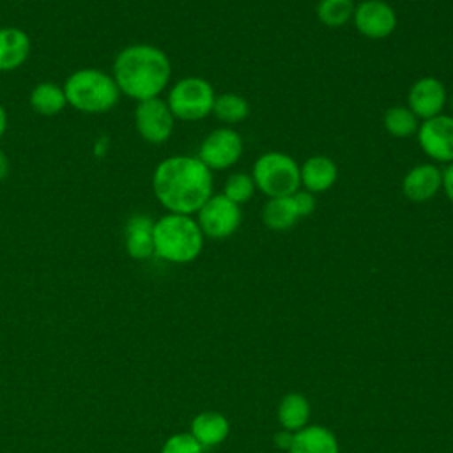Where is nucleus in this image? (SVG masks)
<instances>
[{
	"mask_svg": "<svg viewBox=\"0 0 453 453\" xmlns=\"http://www.w3.org/2000/svg\"><path fill=\"white\" fill-rule=\"evenodd\" d=\"M9 170H11V165H9V157L7 154L0 149V182L7 179L9 175Z\"/></svg>",
	"mask_w": 453,
	"mask_h": 453,
	"instance_id": "30",
	"label": "nucleus"
},
{
	"mask_svg": "<svg viewBox=\"0 0 453 453\" xmlns=\"http://www.w3.org/2000/svg\"><path fill=\"white\" fill-rule=\"evenodd\" d=\"M175 117L166 101L159 97L140 101L134 108V127L149 143H163L173 131Z\"/></svg>",
	"mask_w": 453,
	"mask_h": 453,
	"instance_id": "8",
	"label": "nucleus"
},
{
	"mask_svg": "<svg viewBox=\"0 0 453 453\" xmlns=\"http://www.w3.org/2000/svg\"><path fill=\"white\" fill-rule=\"evenodd\" d=\"M253 182L271 198L288 196L299 191L301 170L290 156L267 152L253 166Z\"/></svg>",
	"mask_w": 453,
	"mask_h": 453,
	"instance_id": "5",
	"label": "nucleus"
},
{
	"mask_svg": "<svg viewBox=\"0 0 453 453\" xmlns=\"http://www.w3.org/2000/svg\"><path fill=\"white\" fill-rule=\"evenodd\" d=\"M62 88L67 106L81 113L110 111L120 97L113 76L96 67H83L71 73Z\"/></svg>",
	"mask_w": 453,
	"mask_h": 453,
	"instance_id": "4",
	"label": "nucleus"
},
{
	"mask_svg": "<svg viewBox=\"0 0 453 453\" xmlns=\"http://www.w3.org/2000/svg\"><path fill=\"white\" fill-rule=\"evenodd\" d=\"M5 129H7V111H5V108L0 104V140H2V136H4V133H5Z\"/></svg>",
	"mask_w": 453,
	"mask_h": 453,
	"instance_id": "31",
	"label": "nucleus"
},
{
	"mask_svg": "<svg viewBox=\"0 0 453 453\" xmlns=\"http://www.w3.org/2000/svg\"><path fill=\"white\" fill-rule=\"evenodd\" d=\"M196 223L203 235L223 239L232 235L241 225V209L225 195H211V198L198 209Z\"/></svg>",
	"mask_w": 453,
	"mask_h": 453,
	"instance_id": "7",
	"label": "nucleus"
},
{
	"mask_svg": "<svg viewBox=\"0 0 453 453\" xmlns=\"http://www.w3.org/2000/svg\"><path fill=\"white\" fill-rule=\"evenodd\" d=\"M352 0H320L317 5L319 19L327 27H342L354 16Z\"/></svg>",
	"mask_w": 453,
	"mask_h": 453,
	"instance_id": "24",
	"label": "nucleus"
},
{
	"mask_svg": "<svg viewBox=\"0 0 453 453\" xmlns=\"http://www.w3.org/2000/svg\"><path fill=\"white\" fill-rule=\"evenodd\" d=\"M191 435L202 448L219 444L228 435V421L219 412L205 411L191 421Z\"/></svg>",
	"mask_w": 453,
	"mask_h": 453,
	"instance_id": "19",
	"label": "nucleus"
},
{
	"mask_svg": "<svg viewBox=\"0 0 453 453\" xmlns=\"http://www.w3.org/2000/svg\"><path fill=\"white\" fill-rule=\"evenodd\" d=\"M28 103L30 108L42 117H53L67 106L64 88L53 81L37 83L28 96Z\"/></svg>",
	"mask_w": 453,
	"mask_h": 453,
	"instance_id": "18",
	"label": "nucleus"
},
{
	"mask_svg": "<svg viewBox=\"0 0 453 453\" xmlns=\"http://www.w3.org/2000/svg\"><path fill=\"white\" fill-rule=\"evenodd\" d=\"M253 191H255L253 177L246 173H234L228 177L223 195L239 205L242 202H248L253 196Z\"/></svg>",
	"mask_w": 453,
	"mask_h": 453,
	"instance_id": "25",
	"label": "nucleus"
},
{
	"mask_svg": "<svg viewBox=\"0 0 453 453\" xmlns=\"http://www.w3.org/2000/svg\"><path fill=\"white\" fill-rule=\"evenodd\" d=\"M442 186V173L434 165L414 166L403 177V195L412 202H425L432 198Z\"/></svg>",
	"mask_w": 453,
	"mask_h": 453,
	"instance_id": "15",
	"label": "nucleus"
},
{
	"mask_svg": "<svg viewBox=\"0 0 453 453\" xmlns=\"http://www.w3.org/2000/svg\"><path fill=\"white\" fill-rule=\"evenodd\" d=\"M212 111L219 120L234 124L248 117L250 106H248V101L237 94H221L219 97L214 99Z\"/></svg>",
	"mask_w": 453,
	"mask_h": 453,
	"instance_id": "22",
	"label": "nucleus"
},
{
	"mask_svg": "<svg viewBox=\"0 0 453 453\" xmlns=\"http://www.w3.org/2000/svg\"><path fill=\"white\" fill-rule=\"evenodd\" d=\"M242 152L241 136L228 127L214 129L200 145L198 159L209 170H225L232 166Z\"/></svg>",
	"mask_w": 453,
	"mask_h": 453,
	"instance_id": "9",
	"label": "nucleus"
},
{
	"mask_svg": "<svg viewBox=\"0 0 453 453\" xmlns=\"http://www.w3.org/2000/svg\"><path fill=\"white\" fill-rule=\"evenodd\" d=\"M126 253L134 260H145L154 255V219L149 214H133L124 228Z\"/></svg>",
	"mask_w": 453,
	"mask_h": 453,
	"instance_id": "13",
	"label": "nucleus"
},
{
	"mask_svg": "<svg viewBox=\"0 0 453 453\" xmlns=\"http://www.w3.org/2000/svg\"><path fill=\"white\" fill-rule=\"evenodd\" d=\"M292 441H294V435L288 432V430H283L280 434L274 435V444L281 449H290L292 446Z\"/></svg>",
	"mask_w": 453,
	"mask_h": 453,
	"instance_id": "29",
	"label": "nucleus"
},
{
	"mask_svg": "<svg viewBox=\"0 0 453 453\" xmlns=\"http://www.w3.org/2000/svg\"><path fill=\"white\" fill-rule=\"evenodd\" d=\"M290 453H338V444L333 435L324 426L311 425L301 428L292 441Z\"/></svg>",
	"mask_w": 453,
	"mask_h": 453,
	"instance_id": "16",
	"label": "nucleus"
},
{
	"mask_svg": "<svg viewBox=\"0 0 453 453\" xmlns=\"http://www.w3.org/2000/svg\"><path fill=\"white\" fill-rule=\"evenodd\" d=\"M214 99V90L209 81L198 76H188L170 88L166 104L175 119L200 120L212 111Z\"/></svg>",
	"mask_w": 453,
	"mask_h": 453,
	"instance_id": "6",
	"label": "nucleus"
},
{
	"mask_svg": "<svg viewBox=\"0 0 453 453\" xmlns=\"http://www.w3.org/2000/svg\"><path fill=\"white\" fill-rule=\"evenodd\" d=\"M418 140L426 156L435 161H453V117L435 115L426 119L418 131Z\"/></svg>",
	"mask_w": 453,
	"mask_h": 453,
	"instance_id": "10",
	"label": "nucleus"
},
{
	"mask_svg": "<svg viewBox=\"0 0 453 453\" xmlns=\"http://www.w3.org/2000/svg\"><path fill=\"white\" fill-rule=\"evenodd\" d=\"M299 170L301 184H304L310 193H322L336 180V165L326 156L310 157Z\"/></svg>",
	"mask_w": 453,
	"mask_h": 453,
	"instance_id": "17",
	"label": "nucleus"
},
{
	"mask_svg": "<svg viewBox=\"0 0 453 453\" xmlns=\"http://www.w3.org/2000/svg\"><path fill=\"white\" fill-rule=\"evenodd\" d=\"M356 28L370 39H384L396 27V14L382 0H365L354 9Z\"/></svg>",
	"mask_w": 453,
	"mask_h": 453,
	"instance_id": "11",
	"label": "nucleus"
},
{
	"mask_svg": "<svg viewBox=\"0 0 453 453\" xmlns=\"http://www.w3.org/2000/svg\"><path fill=\"white\" fill-rule=\"evenodd\" d=\"M278 418H280V423L285 426V430L288 432L301 430L310 418L308 400L299 393L285 395L278 407Z\"/></svg>",
	"mask_w": 453,
	"mask_h": 453,
	"instance_id": "21",
	"label": "nucleus"
},
{
	"mask_svg": "<svg viewBox=\"0 0 453 453\" xmlns=\"http://www.w3.org/2000/svg\"><path fill=\"white\" fill-rule=\"evenodd\" d=\"M301 218V211L297 207V202L294 195L288 196H276L271 198L262 212V219L265 226L271 230H285L296 225V221Z\"/></svg>",
	"mask_w": 453,
	"mask_h": 453,
	"instance_id": "20",
	"label": "nucleus"
},
{
	"mask_svg": "<svg viewBox=\"0 0 453 453\" xmlns=\"http://www.w3.org/2000/svg\"><path fill=\"white\" fill-rule=\"evenodd\" d=\"M294 198L297 202V207L301 211V216H308L315 211V198L310 191H296Z\"/></svg>",
	"mask_w": 453,
	"mask_h": 453,
	"instance_id": "27",
	"label": "nucleus"
},
{
	"mask_svg": "<svg viewBox=\"0 0 453 453\" xmlns=\"http://www.w3.org/2000/svg\"><path fill=\"white\" fill-rule=\"evenodd\" d=\"M384 127L396 138H407L418 129V117L403 106H393L384 115Z\"/></svg>",
	"mask_w": 453,
	"mask_h": 453,
	"instance_id": "23",
	"label": "nucleus"
},
{
	"mask_svg": "<svg viewBox=\"0 0 453 453\" xmlns=\"http://www.w3.org/2000/svg\"><path fill=\"white\" fill-rule=\"evenodd\" d=\"M202 244L203 234L188 214L168 212L154 221V255L166 262H191L200 255Z\"/></svg>",
	"mask_w": 453,
	"mask_h": 453,
	"instance_id": "3",
	"label": "nucleus"
},
{
	"mask_svg": "<svg viewBox=\"0 0 453 453\" xmlns=\"http://www.w3.org/2000/svg\"><path fill=\"white\" fill-rule=\"evenodd\" d=\"M152 191L168 212L189 216L211 198L212 175L198 157L172 156L156 166Z\"/></svg>",
	"mask_w": 453,
	"mask_h": 453,
	"instance_id": "1",
	"label": "nucleus"
},
{
	"mask_svg": "<svg viewBox=\"0 0 453 453\" xmlns=\"http://www.w3.org/2000/svg\"><path fill=\"white\" fill-rule=\"evenodd\" d=\"M32 42L25 30L18 27L0 28V73L21 67L30 57Z\"/></svg>",
	"mask_w": 453,
	"mask_h": 453,
	"instance_id": "14",
	"label": "nucleus"
},
{
	"mask_svg": "<svg viewBox=\"0 0 453 453\" xmlns=\"http://www.w3.org/2000/svg\"><path fill=\"white\" fill-rule=\"evenodd\" d=\"M446 103V88L435 78L418 80L409 92V110L421 119H432L439 115Z\"/></svg>",
	"mask_w": 453,
	"mask_h": 453,
	"instance_id": "12",
	"label": "nucleus"
},
{
	"mask_svg": "<svg viewBox=\"0 0 453 453\" xmlns=\"http://www.w3.org/2000/svg\"><path fill=\"white\" fill-rule=\"evenodd\" d=\"M172 65L166 53L152 44H129L122 48L111 65L119 92L145 101L159 97L170 81Z\"/></svg>",
	"mask_w": 453,
	"mask_h": 453,
	"instance_id": "2",
	"label": "nucleus"
},
{
	"mask_svg": "<svg viewBox=\"0 0 453 453\" xmlns=\"http://www.w3.org/2000/svg\"><path fill=\"white\" fill-rule=\"evenodd\" d=\"M442 186H444L448 198L453 202V163L442 173Z\"/></svg>",
	"mask_w": 453,
	"mask_h": 453,
	"instance_id": "28",
	"label": "nucleus"
},
{
	"mask_svg": "<svg viewBox=\"0 0 453 453\" xmlns=\"http://www.w3.org/2000/svg\"><path fill=\"white\" fill-rule=\"evenodd\" d=\"M202 444L191 434H175L168 437L161 453H202Z\"/></svg>",
	"mask_w": 453,
	"mask_h": 453,
	"instance_id": "26",
	"label": "nucleus"
}]
</instances>
